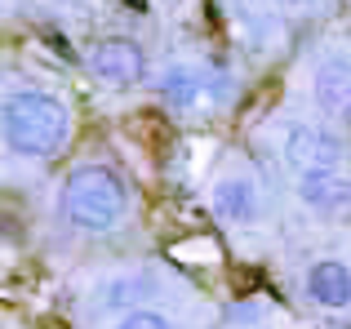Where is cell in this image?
I'll return each instance as SVG.
<instances>
[{
	"mask_svg": "<svg viewBox=\"0 0 351 329\" xmlns=\"http://www.w3.org/2000/svg\"><path fill=\"white\" fill-rule=\"evenodd\" d=\"M58 214L67 227L85 236H116L134 214V196H129L125 173L103 160H80L67 169L58 191Z\"/></svg>",
	"mask_w": 351,
	"mask_h": 329,
	"instance_id": "obj_1",
	"label": "cell"
},
{
	"mask_svg": "<svg viewBox=\"0 0 351 329\" xmlns=\"http://www.w3.org/2000/svg\"><path fill=\"white\" fill-rule=\"evenodd\" d=\"M76 116L49 89H18L0 103V143L18 160H53L71 143Z\"/></svg>",
	"mask_w": 351,
	"mask_h": 329,
	"instance_id": "obj_2",
	"label": "cell"
},
{
	"mask_svg": "<svg viewBox=\"0 0 351 329\" xmlns=\"http://www.w3.org/2000/svg\"><path fill=\"white\" fill-rule=\"evenodd\" d=\"M209 205H214L218 223L227 227H258L267 218V187L258 169L240 156L223 160V169L214 173V187H209Z\"/></svg>",
	"mask_w": 351,
	"mask_h": 329,
	"instance_id": "obj_3",
	"label": "cell"
},
{
	"mask_svg": "<svg viewBox=\"0 0 351 329\" xmlns=\"http://www.w3.org/2000/svg\"><path fill=\"white\" fill-rule=\"evenodd\" d=\"M280 151H285V160H289L293 173H307V169H343V160H347L343 134L329 130V125H320V121H285Z\"/></svg>",
	"mask_w": 351,
	"mask_h": 329,
	"instance_id": "obj_4",
	"label": "cell"
},
{
	"mask_svg": "<svg viewBox=\"0 0 351 329\" xmlns=\"http://www.w3.org/2000/svg\"><path fill=\"white\" fill-rule=\"evenodd\" d=\"M156 98L178 116H200L205 107L218 103V76L196 62H169L156 76Z\"/></svg>",
	"mask_w": 351,
	"mask_h": 329,
	"instance_id": "obj_5",
	"label": "cell"
},
{
	"mask_svg": "<svg viewBox=\"0 0 351 329\" xmlns=\"http://www.w3.org/2000/svg\"><path fill=\"white\" fill-rule=\"evenodd\" d=\"M311 107L320 125L347 130L351 125V53H325L311 71Z\"/></svg>",
	"mask_w": 351,
	"mask_h": 329,
	"instance_id": "obj_6",
	"label": "cell"
},
{
	"mask_svg": "<svg viewBox=\"0 0 351 329\" xmlns=\"http://www.w3.org/2000/svg\"><path fill=\"white\" fill-rule=\"evenodd\" d=\"M85 67L98 85H112V89H134L147 80V53L138 49L129 36H103V40L89 45L85 53Z\"/></svg>",
	"mask_w": 351,
	"mask_h": 329,
	"instance_id": "obj_7",
	"label": "cell"
},
{
	"mask_svg": "<svg viewBox=\"0 0 351 329\" xmlns=\"http://www.w3.org/2000/svg\"><path fill=\"white\" fill-rule=\"evenodd\" d=\"M302 298L316 312H351V263L316 258L302 271Z\"/></svg>",
	"mask_w": 351,
	"mask_h": 329,
	"instance_id": "obj_8",
	"label": "cell"
},
{
	"mask_svg": "<svg viewBox=\"0 0 351 329\" xmlns=\"http://www.w3.org/2000/svg\"><path fill=\"white\" fill-rule=\"evenodd\" d=\"M298 200L320 218H343L351 214V173L347 169H307L293 182Z\"/></svg>",
	"mask_w": 351,
	"mask_h": 329,
	"instance_id": "obj_9",
	"label": "cell"
},
{
	"mask_svg": "<svg viewBox=\"0 0 351 329\" xmlns=\"http://www.w3.org/2000/svg\"><path fill=\"white\" fill-rule=\"evenodd\" d=\"M112 329H173V321L165 312H156V307H129V312L116 316Z\"/></svg>",
	"mask_w": 351,
	"mask_h": 329,
	"instance_id": "obj_10",
	"label": "cell"
},
{
	"mask_svg": "<svg viewBox=\"0 0 351 329\" xmlns=\"http://www.w3.org/2000/svg\"><path fill=\"white\" fill-rule=\"evenodd\" d=\"M280 5H311V0H280Z\"/></svg>",
	"mask_w": 351,
	"mask_h": 329,
	"instance_id": "obj_11",
	"label": "cell"
},
{
	"mask_svg": "<svg viewBox=\"0 0 351 329\" xmlns=\"http://www.w3.org/2000/svg\"><path fill=\"white\" fill-rule=\"evenodd\" d=\"M0 329H5V325H0Z\"/></svg>",
	"mask_w": 351,
	"mask_h": 329,
	"instance_id": "obj_12",
	"label": "cell"
}]
</instances>
